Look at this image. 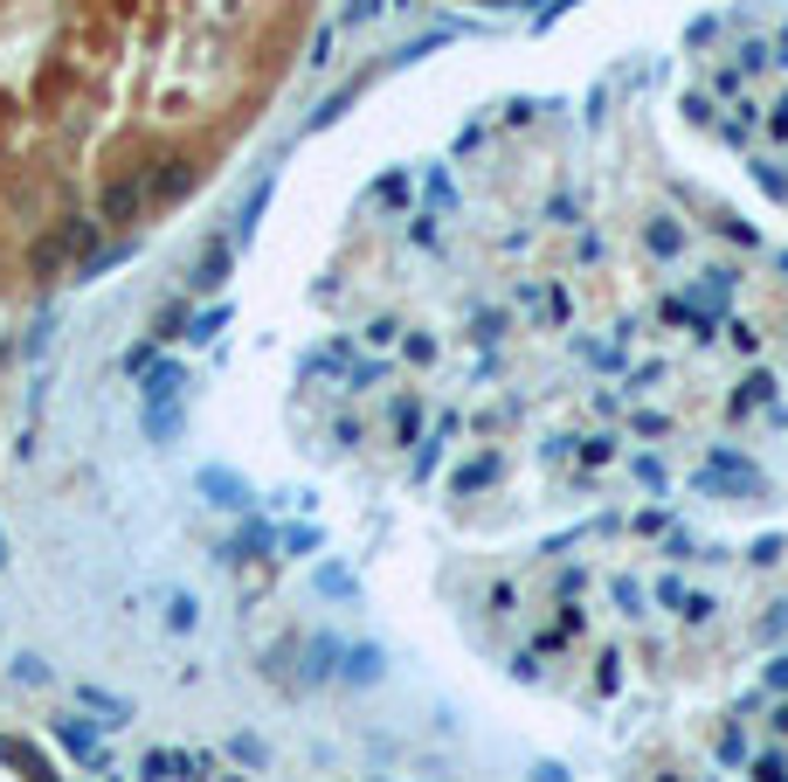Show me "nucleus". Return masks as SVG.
I'll use <instances>...</instances> for the list:
<instances>
[{
    "label": "nucleus",
    "mask_w": 788,
    "mask_h": 782,
    "mask_svg": "<svg viewBox=\"0 0 788 782\" xmlns=\"http://www.w3.org/2000/svg\"><path fill=\"white\" fill-rule=\"evenodd\" d=\"M319 0H0V277L167 229L243 146Z\"/></svg>",
    "instance_id": "f257e3e1"
},
{
    "label": "nucleus",
    "mask_w": 788,
    "mask_h": 782,
    "mask_svg": "<svg viewBox=\"0 0 788 782\" xmlns=\"http://www.w3.org/2000/svg\"><path fill=\"white\" fill-rule=\"evenodd\" d=\"M478 8H512V0H478Z\"/></svg>",
    "instance_id": "f03ea898"
}]
</instances>
